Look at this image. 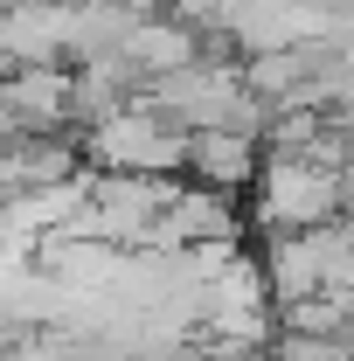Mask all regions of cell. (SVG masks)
Returning a JSON list of instances; mask_svg holds the SVG:
<instances>
[{"label": "cell", "instance_id": "cell-1", "mask_svg": "<svg viewBox=\"0 0 354 361\" xmlns=\"http://www.w3.org/2000/svg\"><path fill=\"white\" fill-rule=\"evenodd\" d=\"M348 202V174L319 167L306 153H264L250 174V223L257 229H312L334 223Z\"/></svg>", "mask_w": 354, "mask_h": 361}, {"label": "cell", "instance_id": "cell-2", "mask_svg": "<svg viewBox=\"0 0 354 361\" xmlns=\"http://www.w3.org/2000/svg\"><path fill=\"white\" fill-rule=\"evenodd\" d=\"M181 139H188L181 126L126 97L118 111L84 126V160L97 174H181Z\"/></svg>", "mask_w": 354, "mask_h": 361}, {"label": "cell", "instance_id": "cell-3", "mask_svg": "<svg viewBox=\"0 0 354 361\" xmlns=\"http://www.w3.org/2000/svg\"><path fill=\"white\" fill-rule=\"evenodd\" d=\"M181 174H195L202 188L216 195H243L250 174H257V139L229 133V126H195L181 139Z\"/></svg>", "mask_w": 354, "mask_h": 361}, {"label": "cell", "instance_id": "cell-4", "mask_svg": "<svg viewBox=\"0 0 354 361\" xmlns=\"http://www.w3.org/2000/svg\"><path fill=\"white\" fill-rule=\"evenodd\" d=\"M348 319H354V299H341V292L271 299V326H278V334H341V341H348Z\"/></svg>", "mask_w": 354, "mask_h": 361}, {"label": "cell", "instance_id": "cell-5", "mask_svg": "<svg viewBox=\"0 0 354 361\" xmlns=\"http://www.w3.org/2000/svg\"><path fill=\"white\" fill-rule=\"evenodd\" d=\"M271 361H348L341 334H271Z\"/></svg>", "mask_w": 354, "mask_h": 361}]
</instances>
